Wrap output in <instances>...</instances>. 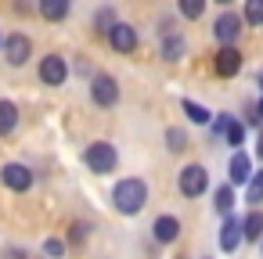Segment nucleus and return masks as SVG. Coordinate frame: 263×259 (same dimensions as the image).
<instances>
[{
    "instance_id": "1",
    "label": "nucleus",
    "mask_w": 263,
    "mask_h": 259,
    "mask_svg": "<svg viewBox=\"0 0 263 259\" xmlns=\"http://www.w3.org/2000/svg\"><path fill=\"white\" fill-rule=\"evenodd\" d=\"M148 180H141V176H123V180H116V187H112V209L119 212V216H137V212H144V205H148Z\"/></svg>"
},
{
    "instance_id": "2",
    "label": "nucleus",
    "mask_w": 263,
    "mask_h": 259,
    "mask_svg": "<svg viewBox=\"0 0 263 259\" xmlns=\"http://www.w3.org/2000/svg\"><path fill=\"white\" fill-rule=\"evenodd\" d=\"M83 166H87L94 176H108V173H116V166H119V151H116V144H112V141H90V144L83 148Z\"/></svg>"
},
{
    "instance_id": "3",
    "label": "nucleus",
    "mask_w": 263,
    "mask_h": 259,
    "mask_svg": "<svg viewBox=\"0 0 263 259\" xmlns=\"http://www.w3.org/2000/svg\"><path fill=\"white\" fill-rule=\"evenodd\" d=\"M177 191H180L187 202L209 194V169H205L202 162H187V166H180V173H177Z\"/></svg>"
},
{
    "instance_id": "4",
    "label": "nucleus",
    "mask_w": 263,
    "mask_h": 259,
    "mask_svg": "<svg viewBox=\"0 0 263 259\" xmlns=\"http://www.w3.org/2000/svg\"><path fill=\"white\" fill-rule=\"evenodd\" d=\"M119 94H123V87H119V79L112 72H94L90 76V101L98 108H116Z\"/></svg>"
},
{
    "instance_id": "5",
    "label": "nucleus",
    "mask_w": 263,
    "mask_h": 259,
    "mask_svg": "<svg viewBox=\"0 0 263 259\" xmlns=\"http://www.w3.org/2000/svg\"><path fill=\"white\" fill-rule=\"evenodd\" d=\"M0 184H4L11 194H26V191H33L36 173L26 162H4V166H0Z\"/></svg>"
},
{
    "instance_id": "6",
    "label": "nucleus",
    "mask_w": 263,
    "mask_h": 259,
    "mask_svg": "<svg viewBox=\"0 0 263 259\" xmlns=\"http://www.w3.org/2000/svg\"><path fill=\"white\" fill-rule=\"evenodd\" d=\"M241 29H245V22H241L238 11H220V15L213 18V36H216L220 47H238Z\"/></svg>"
},
{
    "instance_id": "7",
    "label": "nucleus",
    "mask_w": 263,
    "mask_h": 259,
    "mask_svg": "<svg viewBox=\"0 0 263 259\" xmlns=\"http://www.w3.org/2000/svg\"><path fill=\"white\" fill-rule=\"evenodd\" d=\"M0 54H4V62H8L11 69H22V65H29V58H33V40H29L26 33H8L4 44H0Z\"/></svg>"
},
{
    "instance_id": "8",
    "label": "nucleus",
    "mask_w": 263,
    "mask_h": 259,
    "mask_svg": "<svg viewBox=\"0 0 263 259\" xmlns=\"http://www.w3.org/2000/svg\"><path fill=\"white\" fill-rule=\"evenodd\" d=\"M69 62L62 58V54H44L40 58V65H36V76H40V83L44 87H65L69 83Z\"/></svg>"
},
{
    "instance_id": "9",
    "label": "nucleus",
    "mask_w": 263,
    "mask_h": 259,
    "mask_svg": "<svg viewBox=\"0 0 263 259\" xmlns=\"http://www.w3.org/2000/svg\"><path fill=\"white\" fill-rule=\"evenodd\" d=\"M105 40H108V47L116 54H134L137 44H141V36H137V29L130 22H112V29L105 33Z\"/></svg>"
},
{
    "instance_id": "10",
    "label": "nucleus",
    "mask_w": 263,
    "mask_h": 259,
    "mask_svg": "<svg viewBox=\"0 0 263 259\" xmlns=\"http://www.w3.org/2000/svg\"><path fill=\"white\" fill-rule=\"evenodd\" d=\"M241 65H245L241 47H220V51L213 54V72H216L220 79H234V76L241 72Z\"/></svg>"
},
{
    "instance_id": "11",
    "label": "nucleus",
    "mask_w": 263,
    "mask_h": 259,
    "mask_svg": "<svg viewBox=\"0 0 263 259\" xmlns=\"http://www.w3.org/2000/svg\"><path fill=\"white\" fill-rule=\"evenodd\" d=\"M249 176H252V155H249L245 148L231 151V158H227V184L238 191V187L249 184Z\"/></svg>"
},
{
    "instance_id": "12",
    "label": "nucleus",
    "mask_w": 263,
    "mask_h": 259,
    "mask_svg": "<svg viewBox=\"0 0 263 259\" xmlns=\"http://www.w3.org/2000/svg\"><path fill=\"white\" fill-rule=\"evenodd\" d=\"M216 245H220V252H227V255H234L245 241H241V220H238V212H227L223 216V223H220V234H216Z\"/></svg>"
},
{
    "instance_id": "13",
    "label": "nucleus",
    "mask_w": 263,
    "mask_h": 259,
    "mask_svg": "<svg viewBox=\"0 0 263 259\" xmlns=\"http://www.w3.org/2000/svg\"><path fill=\"white\" fill-rule=\"evenodd\" d=\"M180 234H184V227H180V220H177L173 212L155 216V223H152V241H155V245H177Z\"/></svg>"
},
{
    "instance_id": "14",
    "label": "nucleus",
    "mask_w": 263,
    "mask_h": 259,
    "mask_svg": "<svg viewBox=\"0 0 263 259\" xmlns=\"http://www.w3.org/2000/svg\"><path fill=\"white\" fill-rule=\"evenodd\" d=\"M36 11H40L44 22L58 26V22H65L72 15V0H36Z\"/></svg>"
},
{
    "instance_id": "15",
    "label": "nucleus",
    "mask_w": 263,
    "mask_h": 259,
    "mask_svg": "<svg viewBox=\"0 0 263 259\" xmlns=\"http://www.w3.org/2000/svg\"><path fill=\"white\" fill-rule=\"evenodd\" d=\"M18 123H22L18 105H15V101H8V97H0V141H8V137L18 130Z\"/></svg>"
},
{
    "instance_id": "16",
    "label": "nucleus",
    "mask_w": 263,
    "mask_h": 259,
    "mask_svg": "<svg viewBox=\"0 0 263 259\" xmlns=\"http://www.w3.org/2000/svg\"><path fill=\"white\" fill-rule=\"evenodd\" d=\"M184 54H187V40H184L180 33H166L162 44H159V58L173 65V62H180Z\"/></svg>"
},
{
    "instance_id": "17",
    "label": "nucleus",
    "mask_w": 263,
    "mask_h": 259,
    "mask_svg": "<svg viewBox=\"0 0 263 259\" xmlns=\"http://www.w3.org/2000/svg\"><path fill=\"white\" fill-rule=\"evenodd\" d=\"M241 220V241H259L263 237V209H249L245 216H238Z\"/></svg>"
},
{
    "instance_id": "18",
    "label": "nucleus",
    "mask_w": 263,
    "mask_h": 259,
    "mask_svg": "<svg viewBox=\"0 0 263 259\" xmlns=\"http://www.w3.org/2000/svg\"><path fill=\"white\" fill-rule=\"evenodd\" d=\"M234 202H238V191H234L231 184H220V187H213V209H216L220 216L234 212Z\"/></svg>"
},
{
    "instance_id": "19",
    "label": "nucleus",
    "mask_w": 263,
    "mask_h": 259,
    "mask_svg": "<svg viewBox=\"0 0 263 259\" xmlns=\"http://www.w3.org/2000/svg\"><path fill=\"white\" fill-rule=\"evenodd\" d=\"M180 112H184L187 123H195V126H209V119H213V112H209L205 105L191 101V97H180Z\"/></svg>"
},
{
    "instance_id": "20",
    "label": "nucleus",
    "mask_w": 263,
    "mask_h": 259,
    "mask_svg": "<svg viewBox=\"0 0 263 259\" xmlns=\"http://www.w3.org/2000/svg\"><path fill=\"white\" fill-rule=\"evenodd\" d=\"M220 137H223V141H227V144H231V148H234V151H238V148H241V144H245V137H249V126H245V123H241V119H234V115H231V119H227V126H223V133H220Z\"/></svg>"
},
{
    "instance_id": "21",
    "label": "nucleus",
    "mask_w": 263,
    "mask_h": 259,
    "mask_svg": "<svg viewBox=\"0 0 263 259\" xmlns=\"http://www.w3.org/2000/svg\"><path fill=\"white\" fill-rule=\"evenodd\" d=\"M245 202H249V209H263V169H252V176L245 184Z\"/></svg>"
},
{
    "instance_id": "22",
    "label": "nucleus",
    "mask_w": 263,
    "mask_h": 259,
    "mask_svg": "<svg viewBox=\"0 0 263 259\" xmlns=\"http://www.w3.org/2000/svg\"><path fill=\"white\" fill-rule=\"evenodd\" d=\"M205 4H209V0H177V15L184 22H198L205 15Z\"/></svg>"
},
{
    "instance_id": "23",
    "label": "nucleus",
    "mask_w": 263,
    "mask_h": 259,
    "mask_svg": "<svg viewBox=\"0 0 263 259\" xmlns=\"http://www.w3.org/2000/svg\"><path fill=\"white\" fill-rule=\"evenodd\" d=\"M166 151L170 155H180L184 148H187V130H180V126H166Z\"/></svg>"
},
{
    "instance_id": "24",
    "label": "nucleus",
    "mask_w": 263,
    "mask_h": 259,
    "mask_svg": "<svg viewBox=\"0 0 263 259\" xmlns=\"http://www.w3.org/2000/svg\"><path fill=\"white\" fill-rule=\"evenodd\" d=\"M112 22H119V18H116V11H112L108 4H105V8H98V11H94V18H90V26H94V33H98V36H105V33L112 29Z\"/></svg>"
},
{
    "instance_id": "25",
    "label": "nucleus",
    "mask_w": 263,
    "mask_h": 259,
    "mask_svg": "<svg viewBox=\"0 0 263 259\" xmlns=\"http://www.w3.org/2000/svg\"><path fill=\"white\" fill-rule=\"evenodd\" d=\"M241 22L245 26H263V0H241Z\"/></svg>"
},
{
    "instance_id": "26",
    "label": "nucleus",
    "mask_w": 263,
    "mask_h": 259,
    "mask_svg": "<svg viewBox=\"0 0 263 259\" xmlns=\"http://www.w3.org/2000/svg\"><path fill=\"white\" fill-rule=\"evenodd\" d=\"M44 255L62 259V255H65V241H62V237H47V241H44Z\"/></svg>"
},
{
    "instance_id": "27",
    "label": "nucleus",
    "mask_w": 263,
    "mask_h": 259,
    "mask_svg": "<svg viewBox=\"0 0 263 259\" xmlns=\"http://www.w3.org/2000/svg\"><path fill=\"white\" fill-rule=\"evenodd\" d=\"M87 230H90V223H72V245H80V241H87Z\"/></svg>"
},
{
    "instance_id": "28",
    "label": "nucleus",
    "mask_w": 263,
    "mask_h": 259,
    "mask_svg": "<svg viewBox=\"0 0 263 259\" xmlns=\"http://www.w3.org/2000/svg\"><path fill=\"white\" fill-rule=\"evenodd\" d=\"M4 259H29V252H26L22 245H8V248H4Z\"/></svg>"
},
{
    "instance_id": "29",
    "label": "nucleus",
    "mask_w": 263,
    "mask_h": 259,
    "mask_svg": "<svg viewBox=\"0 0 263 259\" xmlns=\"http://www.w3.org/2000/svg\"><path fill=\"white\" fill-rule=\"evenodd\" d=\"M249 155H252V162H256V158L263 162V130H259V137H256V148H252Z\"/></svg>"
},
{
    "instance_id": "30",
    "label": "nucleus",
    "mask_w": 263,
    "mask_h": 259,
    "mask_svg": "<svg viewBox=\"0 0 263 259\" xmlns=\"http://www.w3.org/2000/svg\"><path fill=\"white\" fill-rule=\"evenodd\" d=\"M252 112H256V123H259V126H263V97H259V101H256V105H252Z\"/></svg>"
},
{
    "instance_id": "31",
    "label": "nucleus",
    "mask_w": 263,
    "mask_h": 259,
    "mask_svg": "<svg viewBox=\"0 0 263 259\" xmlns=\"http://www.w3.org/2000/svg\"><path fill=\"white\" fill-rule=\"evenodd\" d=\"M256 79H259V90H263V69H259V76H256Z\"/></svg>"
},
{
    "instance_id": "32",
    "label": "nucleus",
    "mask_w": 263,
    "mask_h": 259,
    "mask_svg": "<svg viewBox=\"0 0 263 259\" xmlns=\"http://www.w3.org/2000/svg\"><path fill=\"white\" fill-rule=\"evenodd\" d=\"M216 4H223V8H227V4H234V0H216Z\"/></svg>"
},
{
    "instance_id": "33",
    "label": "nucleus",
    "mask_w": 263,
    "mask_h": 259,
    "mask_svg": "<svg viewBox=\"0 0 263 259\" xmlns=\"http://www.w3.org/2000/svg\"><path fill=\"white\" fill-rule=\"evenodd\" d=\"M0 44H4V33H0Z\"/></svg>"
},
{
    "instance_id": "34",
    "label": "nucleus",
    "mask_w": 263,
    "mask_h": 259,
    "mask_svg": "<svg viewBox=\"0 0 263 259\" xmlns=\"http://www.w3.org/2000/svg\"><path fill=\"white\" fill-rule=\"evenodd\" d=\"M205 259H209V255H205Z\"/></svg>"
}]
</instances>
